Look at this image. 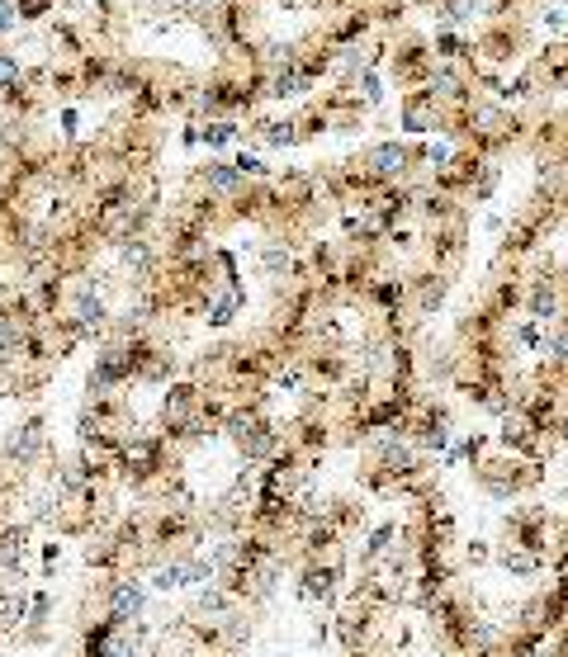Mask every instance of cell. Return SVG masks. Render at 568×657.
<instances>
[{
  "label": "cell",
  "instance_id": "5b68a950",
  "mask_svg": "<svg viewBox=\"0 0 568 657\" xmlns=\"http://www.w3.org/2000/svg\"><path fill=\"white\" fill-rule=\"evenodd\" d=\"M14 24H20V10H14L10 0H0V34H10Z\"/></svg>",
  "mask_w": 568,
  "mask_h": 657
},
{
  "label": "cell",
  "instance_id": "7a4b0ae2",
  "mask_svg": "<svg viewBox=\"0 0 568 657\" xmlns=\"http://www.w3.org/2000/svg\"><path fill=\"white\" fill-rule=\"evenodd\" d=\"M142 610H147V582H138L128 573H114L105 582V616L119 620V624H138Z\"/></svg>",
  "mask_w": 568,
  "mask_h": 657
},
{
  "label": "cell",
  "instance_id": "6da1fadb",
  "mask_svg": "<svg viewBox=\"0 0 568 657\" xmlns=\"http://www.w3.org/2000/svg\"><path fill=\"white\" fill-rule=\"evenodd\" d=\"M43 454H48V417L34 411V417H24L10 431L5 450H0V464H5L10 474H28V468H38Z\"/></svg>",
  "mask_w": 568,
  "mask_h": 657
},
{
  "label": "cell",
  "instance_id": "8992f818",
  "mask_svg": "<svg viewBox=\"0 0 568 657\" xmlns=\"http://www.w3.org/2000/svg\"><path fill=\"white\" fill-rule=\"evenodd\" d=\"M227 138H233V128H227V123H218V128H213V133H209V142H213V147H223Z\"/></svg>",
  "mask_w": 568,
  "mask_h": 657
},
{
  "label": "cell",
  "instance_id": "277c9868",
  "mask_svg": "<svg viewBox=\"0 0 568 657\" xmlns=\"http://www.w3.org/2000/svg\"><path fill=\"white\" fill-rule=\"evenodd\" d=\"M10 85H20V62L10 52H0V91H10Z\"/></svg>",
  "mask_w": 568,
  "mask_h": 657
},
{
  "label": "cell",
  "instance_id": "3957f363",
  "mask_svg": "<svg viewBox=\"0 0 568 657\" xmlns=\"http://www.w3.org/2000/svg\"><path fill=\"white\" fill-rule=\"evenodd\" d=\"M237 180H241L237 166H213V170H209V190H233Z\"/></svg>",
  "mask_w": 568,
  "mask_h": 657
}]
</instances>
